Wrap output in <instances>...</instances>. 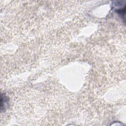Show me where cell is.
Here are the masks:
<instances>
[{
	"label": "cell",
	"mask_w": 126,
	"mask_h": 126,
	"mask_svg": "<svg viewBox=\"0 0 126 126\" xmlns=\"http://www.w3.org/2000/svg\"><path fill=\"white\" fill-rule=\"evenodd\" d=\"M125 1H114L113 8H115V11L121 17L122 19L125 20V15L126 11V4Z\"/></svg>",
	"instance_id": "6da1fadb"
}]
</instances>
